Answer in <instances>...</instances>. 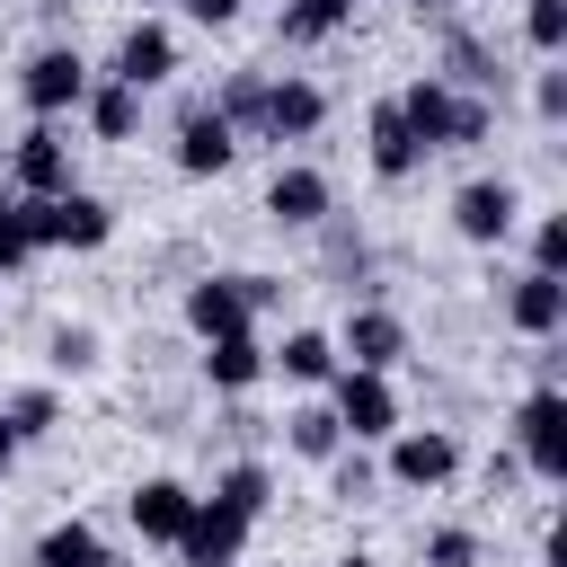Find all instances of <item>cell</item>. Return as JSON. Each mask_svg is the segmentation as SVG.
Listing matches in <instances>:
<instances>
[{
    "mask_svg": "<svg viewBox=\"0 0 567 567\" xmlns=\"http://www.w3.org/2000/svg\"><path fill=\"white\" fill-rule=\"evenodd\" d=\"M346 354H354L346 372H390V363L408 354V328H399L390 310H354V319H346Z\"/></svg>",
    "mask_w": 567,
    "mask_h": 567,
    "instance_id": "5bb4252c",
    "label": "cell"
},
{
    "mask_svg": "<svg viewBox=\"0 0 567 567\" xmlns=\"http://www.w3.org/2000/svg\"><path fill=\"white\" fill-rule=\"evenodd\" d=\"M0 416H9V425H18V443H27V434H44V425H53V390H18Z\"/></svg>",
    "mask_w": 567,
    "mask_h": 567,
    "instance_id": "f1b7e54d",
    "label": "cell"
},
{
    "mask_svg": "<svg viewBox=\"0 0 567 567\" xmlns=\"http://www.w3.org/2000/svg\"><path fill=\"white\" fill-rule=\"evenodd\" d=\"M399 115H408V133H416V151H452V142H487V106H478V97H452L443 80H416V89L399 97Z\"/></svg>",
    "mask_w": 567,
    "mask_h": 567,
    "instance_id": "6da1fadb",
    "label": "cell"
},
{
    "mask_svg": "<svg viewBox=\"0 0 567 567\" xmlns=\"http://www.w3.org/2000/svg\"><path fill=\"white\" fill-rule=\"evenodd\" d=\"M514 425H523V461H532L540 478H567V399H558V390H532Z\"/></svg>",
    "mask_w": 567,
    "mask_h": 567,
    "instance_id": "277c9868",
    "label": "cell"
},
{
    "mask_svg": "<svg viewBox=\"0 0 567 567\" xmlns=\"http://www.w3.org/2000/svg\"><path fill=\"white\" fill-rule=\"evenodd\" d=\"M230 151H239V133H230L213 106H195V115L177 124V168H186V177H213V168H230Z\"/></svg>",
    "mask_w": 567,
    "mask_h": 567,
    "instance_id": "4fadbf2b",
    "label": "cell"
},
{
    "mask_svg": "<svg viewBox=\"0 0 567 567\" xmlns=\"http://www.w3.org/2000/svg\"><path fill=\"white\" fill-rule=\"evenodd\" d=\"M35 213V248H97L106 230H115V213L97 204V195H44V204H27Z\"/></svg>",
    "mask_w": 567,
    "mask_h": 567,
    "instance_id": "7a4b0ae2",
    "label": "cell"
},
{
    "mask_svg": "<svg viewBox=\"0 0 567 567\" xmlns=\"http://www.w3.org/2000/svg\"><path fill=\"white\" fill-rule=\"evenodd\" d=\"M425 567H478V540L470 532H434L425 540Z\"/></svg>",
    "mask_w": 567,
    "mask_h": 567,
    "instance_id": "f546056e",
    "label": "cell"
},
{
    "mask_svg": "<svg viewBox=\"0 0 567 567\" xmlns=\"http://www.w3.org/2000/svg\"><path fill=\"white\" fill-rule=\"evenodd\" d=\"M18 89H27V106H35V115H62V106H80V97H89V62H80L71 44H53V53H35V62H27V80H18Z\"/></svg>",
    "mask_w": 567,
    "mask_h": 567,
    "instance_id": "8992f818",
    "label": "cell"
},
{
    "mask_svg": "<svg viewBox=\"0 0 567 567\" xmlns=\"http://www.w3.org/2000/svg\"><path fill=\"white\" fill-rule=\"evenodd\" d=\"M168 62H177L168 27H124V44H115V80H124V89H151V80H168Z\"/></svg>",
    "mask_w": 567,
    "mask_h": 567,
    "instance_id": "9a60e30c",
    "label": "cell"
},
{
    "mask_svg": "<svg viewBox=\"0 0 567 567\" xmlns=\"http://www.w3.org/2000/svg\"><path fill=\"white\" fill-rule=\"evenodd\" d=\"M452 230H461V239H478V248H487V239H505V230H514V186H505V177L461 186V195H452Z\"/></svg>",
    "mask_w": 567,
    "mask_h": 567,
    "instance_id": "30bf717a",
    "label": "cell"
},
{
    "mask_svg": "<svg viewBox=\"0 0 567 567\" xmlns=\"http://www.w3.org/2000/svg\"><path fill=\"white\" fill-rule=\"evenodd\" d=\"M248 523H257V514H239V505H221V496H195V523H186L177 549H186L195 567H230L239 540H248Z\"/></svg>",
    "mask_w": 567,
    "mask_h": 567,
    "instance_id": "5b68a950",
    "label": "cell"
},
{
    "mask_svg": "<svg viewBox=\"0 0 567 567\" xmlns=\"http://www.w3.org/2000/svg\"><path fill=\"white\" fill-rule=\"evenodd\" d=\"M186 523H195V496H186L177 478H142V487H133V532H142V540H168V549H177Z\"/></svg>",
    "mask_w": 567,
    "mask_h": 567,
    "instance_id": "8fae6325",
    "label": "cell"
},
{
    "mask_svg": "<svg viewBox=\"0 0 567 567\" xmlns=\"http://www.w3.org/2000/svg\"><path fill=\"white\" fill-rule=\"evenodd\" d=\"M319 115H328V97H319L310 80H275V89L257 97V133H275V142H301V133H319Z\"/></svg>",
    "mask_w": 567,
    "mask_h": 567,
    "instance_id": "9c48e42d",
    "label": "cell"
},
{
    "mask_svg": "<svg viewBox=\"0 0 567 567\" xmlns=\"http://www.w3.org/2000/svg\"><path fill=\"white\" fill-rule=\"evenodd\" d=\"M452 470H461V443L452 434H399L390 443V478L399 487H443Z\"/></svg>",
    "mask_w": 567,
    "mask_h": 567,
    "instance_id": "7c38bea8",
    "label": "cell"
},
{
    "mask_svg": "<svg viewBox=\"0 0 567 567\" xmlns=\"http://www.w3.org/2000/svg\"><path fill=\"white\" fill-rule=\"evenodd\" d=\"M35 567H106V540H97L89 523H53V532L35 540Z\"/></svg>",
    "mask_w": 567,
    "mask_h": 567,
    "instance_id": "ffe728a7",
    "label": "cell"
},
{
    "mask_svg": "<svg viewBox=\"0 0 567 567\" xmlns=\"http://www.w3.org/2000/svg\"><path fill=\"white\" fill-rule=\"evenodd\" d=\"M186 18H204V27H230V18H239V0H186Z\"/></svg>",
    "mask_w": 567,
    "mask_h": 567,
    "instance_id": "4dcf8cb0",
    "label": "cell"
},
{
    "mask_svg": "<svg viewBox=\"0 0 567 567\" xmlns=\"http://www.w3.org/2000/svg\"><path fill=\"white\" fill-rule=\"evenodd\" d=\"M532 275H567V221H558V213L532 230Z\"/></svg>",
    "mask_w": 567,
    "mask_h": 567,
    "instance_id": "83f0119b",
    "label": "cell"
},
{
    "mask_svg": "<svg viewBox=\"0 0 567 567\" xmlns=\"http://www.w3.org/2000/svg\"><path fill=\"white\" fill-rule=\"evenodd\" d=\"M284 425H292V452H301V461H337V443H346L337 408H301V416H284Z\"/></svg>",
    "mask_w": 567,
    "mask_h": 567,
    "instance_id": "603a6c76",
    "label": "cell"
},
{
    "mask_svg": "<svg viewBox=\"0 0 567 567\" xmlns=\"http://www.w3.org/2000/svg\"><path fill=\"white\" fill-rule=\"evenodd\" d=\"M27 257H35V213H27V195H0V275Z\"/></svg>",
    "mask_w": 567,
    "mask_h": 567,
    "instance_id": "cb8c5ba5",
    "label": "cell"
},
{
    "mask_svg": "<svg viewBox=\"0 0 567 567\" xmlns=\"http://www.w3.org/2000/svg\"><path fill=\"white\" fill-rule=\"evenodd\" d=\"M363 133H372V168H381V177H408V168L425 159V151H416V133H408V115H399V97H381Z\"/></svg>",
    "mask_w": 567,
    "mask_h": 567,
    "instance_id": "2e32d148",
    "label": "cell"
},
{
    "mask_svg": "<svg viewBox=\"0 0 567 567\" xmlns=\"http://www.w3.org/2000/svg\"><path fill=\"white\" fill-rule=\"evenodd\" d=\"M133 115H142V89H124V80L89 89V124H97L106 142H124V133H133Z\"/></svg>",
    "mask_w": 567,
    "mask_h": 567,
    "instance_id": "7402d4cb",
    "label": "cell"
},
{
    "mask_svg": "<svg viewBox=\"0 0 567 567\" xmlns=\"http://www.w3.org/2000/svg\"><path fill=\"white\" fill-rule=\"evenodd\" d=\"M558 319H567V284H558V275H523V284H514V328H523V337H549Z\"/></svg>",
    "mask_w": 567,
    "mask_h": 567,
    "instance_id": "ac0fdd59",
    "label": "cell"
},
{
    "mask_svg": "<svg viewBox=\"0 0 567 567\" xmlns=\"http://www.w3.org/2000/svg\"><path fill=\"white\" fill-rule=\"evenodd\" d=\"M337 567H372V558H337Z\"/></svg>",
    "mask_w": 567,
    "mask_h": 567,
    "instance_id": "d6a6232c",
    "label": "cell"
},
{
    "mask_svg": "<svg viewBox=\"0 0 567 567\" xmlns=\"http://www.w3.org/2000/svg\"><path fill=\"white\" fill-rule=\"evenodd\" d=\"M248 319H257V301H248V275H204L195 292H186V328L213 346V337H248Z\"/></svg>",
    "mask_w": 567,
    "mask_h": 567,
    "instance_id": "3957f363",
    "label": "cell"
},
{
    "mask_svg": "<svg viewBox=\"0 0 567 567\" xmlns=\"http://www.w3.org/2000/svg\"><path fill=\"white\" fill-rule=\"evenodd\" d=\"M9 168H18V195H27V204L71 195V142H62L53 124H35V133L18 142V159H9Z\"/></svg>",
    "mask_w": 567,
    "mask_h": 567,
    "instance_id": "52a82bcc",
    "label": "cell"
},
{
    "mask_svg": "<svg viewBox=\"0 0 567 567\" xmlns=\"http://www.w3.org/2000/svg\"><path fill=\"white\" fill-rule=\"evenodd\" d=\"M213 496H221V505H239V514H266V470H257V461H239Z\"/></svg>",
    "mask_w": 567,
    "mask_h": 567,
    "instance_id": "484cf974",
    "label": "cell"
},
{
    "mask_svg": "<svg viewBox=\"0 0 567 567\" xmlns=\"http://www.w3.org/2000/svg\"><path fill=\"white\" fill-rule=\"evenodd\" d=\"M9 461H18V425L0 416V470H9Z\"/></svg>",
    "mask_w": 567,
    "mask_h": 567,
    "instance_id": "1f68e13d",
    "label": "cell"
},
{
    "mask_svg": "<svg viewBox=\"0 0 567 567\" xmlns=\"http://www.w3.org/2000/svg\"><path fill=\"white\" fill-rule=\"evenodd\" d=\"M257 372H266V346H257V337H213V346H204V381H213V390H248Z\"/></svg>",
    "mask_w": 567,
    "mask_h": 567,
    "instance_id": "d6986e66",
    "label": "cell"
},
{
    "mask_svg": "<svg viewBox=\"0 0 567 567\" xmlns=\"http://www.w3.org/2000/svg\"><path fill=\"white\" fill-rule=\"evenodd\" d=\"M523 35H532L540 53H558V44H567V0H532V9H523Z\"/></svg>",
    "mask_w": 567,
    "mask_h": 567,
    "instance_id": "4316f807",
    "label": "cell"
},
{
    "mask_svg": "<svg viewBox=\"0 0 567 567\" xmlns=\"http://www.w3.org/2000/svg\"><path fill=\"white\" fill-rule=\"evenodd\" d=\"M337 425H346L354 443L390 434V425H399V399H390V381H381V372H346V381H337Z\"/></svg>",
    "mask_w": 567,
    "mask_h": 567,
    "instance_id": "ba28073f",
    "label": "cell"
},
{
    "mask_svg": "<svg viewBox=\"0 0 567 567\" xmlns=\"http://www.w3.org/2000/svg\"><path fill=\"white\" fill-rule=\"evenodd\" d=\"M346 18H354V0H292L284 9V44H328Z\"/></svg>",
    "mask_w": 567,
    "mask_h": 567,
    "instance_id": "44dd1931",
    "label": "cell"
},
{
    "mask_svg": "<svg viewBox=\"0 0 567 567\" xmlns=\"http://www.w3.org/2000/svg\"><path fill=\"white\" fill-rule=\"evenodd\" d=\"M266 213H275V221H319V213H328V177H319V168H275Z\"/></svg>",
    "mask_w": 567,
    "mask_h": 567,
    "instance_id": "e0dca14e",
    "label": "cell"
},
{
    "mask_svg": "<svg viewBox=\"0 0 567 567\" xmlns=\"http://www.w3.org/2000/svg\"><path fill=\"white\" fill-rule=\"evenodd\" d=\"M425 9H443V0H425Z\"/></svg>",
    "mask_w": 567,
    "mask_h": 567,
    "instance_id": "836d02e7",
    "label": "cell"
},
{
    "mask_svg": "<svg viewBox=\"0 0 567 567\" xmlns=\"http://www.w3.org/2000/svg\"><path fill=\"white\" fill-rule=\"evenodd\" d=\"M284 372H292V381H328V372H337V346H328L319 328H301V337H284Z\"/></svg>",
    "mask_w": 567,
    "mask_h": 567,
    "instance_id": "d4e9b609",
    "label": "cell"
}]
</instances>
